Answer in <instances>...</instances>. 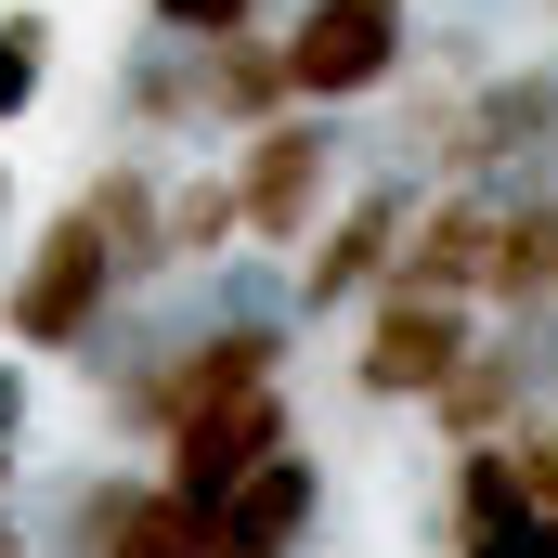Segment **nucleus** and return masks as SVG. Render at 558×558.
<instances>
[{
    "label": "nucleus",
    "mask_w": 558,
    "mask_h": 558,
    "mask_svg": "<svg viewBox=\"0 0 558 558\" xmlns=\"http://www.w3.org/2000/svg\"><path fill=\"white\" fill-rule=\"evenodd\" d=\"M286 52V105H364V92H390L403 78V52H416V0H286L274 26Z\"/></svg>",
    "instance_id": "f257e3e1"
},
{
    "label": "nucleus",
    "mask_w": 558,
    "mask_h": 558,
    "mask_svg": "<svg viewBox=\"0 0 558 558\" xmlns=\"http://www.w3.org/2000/svg\"><path fill=\"white\" fill-rule=\"evenodd\" d=\"M428 416H441V441H507V428L558 416V312H494L454 351V377L428 390Z\"/></svg>",
    "instance_id": "f03ea898"
},
{
    "label": "nucleus",
    "mask_w": 558,
    "mask_h": 558,
    "mask_svg": "<svg viewBox=\"0 0 558 558\" xmlns=\"http://www.w3.org/2000/svg\"><path fill=\"white\" fill-rule=\"evenodd\" d=\"M338 156H351V131L325 105H286L260 131H234V221H247V247H299L338 208Z\"/></svg>",
    "instance_id": "7ed1b4c3"
},
{
    "label": "nucleus",
    "mask_w": 558,
    "mask_h": 558,
    "mask_svg": "<svg viewBox=\"0 0 558 558\" xmlns=\"http://www.w3.org/2000/svg\"><path fill=\"white\" fill-rule=\"evenodd\" d=\"M105 299H131L118 286V260H105V234L78 221V195L26 234V260L0 274V338L13 351H78L92 325H105Z\"/></svg>",
    "instance_id": "20e7f679"
},
{
    "label": "nucleus",
    "mask_w": 558,
    "mask_h": 558,
    "mask_svg": "<svg viewBox=\"0 0 558 558\" xmlns=\"http://www.w3.org/2000/svg\"><path fill=\"white\" fill-rule=\"evenodd\" d=\"M403 221H416V169H377V182H351V195H338V208L299 234V274H286L299 338H312V325H338L351 299H377L390 247H403Z\"/></svg>",
    "instance_id": "39448f33"
},
{
    "label": "nucleus",
    "mask_w": 558,
    "mask_h": 558,
    "mask_svg": "<svg viewBox=\"0 0 558 558\" xmlns=\"http://www.w3.org/2000/svg\"><path fill=\"white\" fill-rule=\"evenodd\" d=\"M39 558H208V507H182L156 468H92L52 494Z\"/></svg>",
    "instance_id": "423d86ee"
},
{
    "label": "nucleus",
    "mask_w": 558,
    "mask_h": 558,
    "mask_svg": "<svg viewBox=\"0 0 558 558\" xmlns=\"http://www.w3.org/2000/svg\"><path fill=\"white\" fill-rule=\"evenodd\" d=\"M481 338V299H416V286H377L364 299V351H351V390L364 403H428L454 377V351Z\"/></svg>",
    "instance_id": "0eeeda50"
},
{
    "label": "nucleus",
    "mask_w": 558,
    "mask_h": 558,
    "mask_svg": "<svg viewBox=\"0 0 558 558\" xmlns=\"http://www.w3.org/2000/svg\"><path fill=\"white\" fill-rule=\"evenodd\" d=\"M286 441H299V416H286V377H274V390H247V403H208V416H182L169 441H156V454H169L156 481H169L182 507H221V494H234L260 454H286Z\"/></svg>",
    "instance_id": "6e6552de"
},
{
    "label": "nucleus",
    "mask_w": 558,
    "mask_h": 558,
    "mask_svg": "<svg viewBox=\"0 0 558 558\" xmlns=\"http://www.w3.org/2000/svg\"><path fill=\"white\" fill-rule=\"evenodd\" d=\"M454 131H468V169H454V182H481V169H546L558 156V52L481 65L468 105H454Z\"/></svg>",
    "instance_id": "1a4fd4ad"
},
{
    "label": "nucleus",
    "mask_w": 558,
    "mask_h": 558,
    "mask_svg": "<svg viewBox=\"0 0 558 558\" xmlns=\"http://www.w3.org/2000/svg\"><path fill=\"white\" fill-rule=\"evenodd\" d=\"M312 533H325V468L286 441V454H260L221 507H208V558H312Z\"/></svg>",
    "instance_id": "9d476101"
},
{
    "label": "nucleus",
    "mask_w": 558,
    "mask_h": 558,
    "mask_svg": "<svg viewBox=\"0 0 558 558\" xmlns=\"http://www.w3.org/2000/svg\"><path fill=\"white\" fill-rule=\"evenodd\" d=\"M481 182H494L481 299H494V312H558V156L546 169H481Z\"/></svg>",
    "instance_id": "9b49d317"
},
{
    "label": "nucleus",
    "mask_w": 558,
    "mask_h": 558,
    "mask_svg": "<svg viewBox=\"0 0 558 558\" xmlns=\"http://www.w3.org/2000/svg\"><path fill=\"white\" fill-rule=\"evenodd\" d=\"M481 260H494V182H441V195H416V221H403V247H390V274H377V286L481 299Z\"/></svg>",
    "instance_id": "f8f14e48"
},
{
    "label": "nucleus",
    "mask_w": 558,
    "mask_h": 558,
    "mask_svg": "<svg viewBox=\"0 0 558 558\" xmlns=\"http://www.w3.org/2000/svg\"><path fill=\"white\" fill-rule=\"evenodd\" d=\"M260 118H286V52L274 26H234V39H195V131H260Z\"/></svg>",
    "instance_id": "ddd939ff"
},
{
    "label": "nucleus",
    "mask_w": 558,
    "mask_h": 558,
    "mask_svg": "<svg viewBox=\"0 0 558 558\" xmlns=\"http://www.w3.org/2000/svg\"><path fill=\"white\" fill-rule=\"evenodd\" d=\"M78 221L105 234L118 286H169V247H156V156H105V169L78 182Z\"/></svg>",
    "instance_id": "4468645a"
},
{
    "label": "nucleus",
    "mask_w": 558,
    "mask_h": 558,
    "mask_svg": "<svg viewBox=\"0 0 558 558\" xmlns=\"http://www.w3.org/2000/svg\"><path fill=\"white\" fill-rule=\"evenodd\" d=\"M118 118L143 143H208L195 131V39H131L118 52Z\"/></svg>",
    "instance_id": "2eb2a0df"
},
{
    "label": "nucleus",
    "mask_w": 558,
    "mask_h": 558,
    "mask_svg": "<svg viewBox=\"0 0 558 558\" xmlns=\"http://www.w3.org/2000/svg\"><path fill=\"white\" fill-rule=\"evenodd\" d=\"M156 247H169V274L247 247V221H234V169H182V182H156Z\"/></svg>",
    "instance_id": "dca6fc26"
},
{
    "label": "nucleus",
    "mask_w": 558,
    "mask_h": 558,
    "mask_svg": "<svg viewBox=\"0 0 558 558\" xmlns=\"http://www.w3.org/2000/svg\"><path fill=\"white\" fill-rule=\"evenodd\" d=\"M533 507H520V468H507V441H454V481H441V546H494V533H520Z\"/></svg>",
    "instance_id": "f3484780"
},
{
    "label": "nucleus",
    "mask_w": 558,
    "mask_h": 558,
    "mask_svg": "<svg viewBox=\"0 0 558 558\" xmlns=\"http://www.w3.org/2000/svg\"><path fill=\"white\" fill-rule=\"evenodd\" d=\"M39 92H52V13H26V0H13V13H0V131H13Z\"/></svg>",
    "instance_id": "a211bd4d"
},
{
    "label": "nucleus",
    "mask_w": 558,
    "mask_h": 558,
    "mask_svg": "<svg viewBox=\"0 0 558 558\" xmlns=\"http://www.w3.org/2000/svg\"><path fill=\"white\" fill-rule=\"evenodd\" d=\"M274 0H143V26L156 39H234V26H260Z\"/></svg>",
    "instance_id": "6ab92c4d"
},
{
    "label": "nucleus",
    "mask_w": 558,
    "mask_h": 558,
    "mask_svg": "<svg viewBox=\"0 0 558 558\" xmlns=\"http://www.w3.org/2000/svg\"><path fill=\"white\" fill-rule=\"evenodd\" d=\"M507 468H520V507H533V520H558V416L507 428Z\"/></svg>",
    "instance_id": "aec40b11"
},
{
    "label": "nucleus",
    "mask_w": 558,
    "mask_h": 558,
    "mask_svg": "<svg viewBox=\"0 0 558 558\" xmlns=\"http://www.w3.org/2000/svg\"><path fill=\"white\" fill-rule=\"evenodd\" d=\"M26 416H39V377H26V351H0V454L26 441Z\"/></svg>",
    "instance_id": "412c9836"
},
{
    "label": "nucleus",
    "mask_w": 558,
    "mask_h": 558,
    "mask_svg": "<svg viewBox=\"0 0 558 558\" xmlns=\"http://www.w3.org/2000/svg\"><path fill=\"white\" fill-rule=\"evenodd\" d=\"M454 558H558V520H520V533H494V546H454Z\"/></svg>",
    "instance_id": "4be33fe9"
},
{
    "label": "nucleus",
    "mask_w": 558,
    "mask_h": 558,
    "mask_svg": "<svg viewBox=\"0 0 558 558\" xmlns=\"http://www.w3.org/2000/svg\"><path fill=\"white\" fill-rule=\"evenodd\" d=\"M0 558H39V533H26V520H13V507H0Z\"/></svg>",
    "instance_id": "5701e85b"
},
{
    "label": "nucleus",
    "mask_w": 558,
    "mask_h": 558,
    "mask_svg": "<svg viewBox=\"0 0 558 558\" xmlns=\"http://www.w3.org/2000/svg\"><path fill=\"white\" fill-rule=\"evenodd\" d=\"M481 13H507V0H468V26H481Z\"/></svg>",
    "instance_id": "b1692460"
},
{
    "label": "nucleus",
    "mask_w": 558,
    "mask_h": 558,
    "mask_svg": "<svg viewBox=\"0 0 558 558\" xmlns=\"http://www.w3.org/2000/svg\"><path fill=\"white\" fill-rule=\"evenodd\" d=\"M0 494H13V454H0Z\"/></svg>",
    "instance_id": "393cba45"
},
{
    "label": "nucleus",
    "mask_w": 558,
    "mask_h": 558,
    "mask_svg": "<svg viewBox=\"0 0 558 558\" xmlns=\"http://www.w3.org/2000/svg\"><path fill=\"white\" fill-rule=\"evenodd\" d=\"M546 13H558V0H546Z\"/></svg>",
    "instance_id": "a878e982"
}]
</instances>
